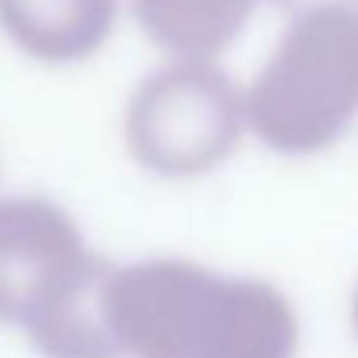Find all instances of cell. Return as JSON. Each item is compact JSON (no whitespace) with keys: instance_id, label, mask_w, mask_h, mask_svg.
Segmentation results:
<instances>
[{"instance_id":"cell-5","label":"cell","mask_w":358,"mask_h":358,"mask_svg":"<svg viewBox=\"0 0 358 358\" xmlns=\"http://www.w3.org/2000/svg\"><path fill=\"white\" fill-rule=\"evenodd\" d=\"M120 0H0L4 36L39 64H78L106 46Z\"/></svg>"},{"instance_id":"cell-4","label":"cell","mask_w":358,"mask_h":358,"mask_svg":"<svg viewBox=\"0 0 358 358\" xmlns=\"http://www.w3.org/2000/svg\"><path fill=\"white\" fill-rule=\"evenodd\" d=\"M246 95L211 64L176 60L148 74L127 106L134 162L165 179L218 169L243 141Z\"/></svg>"},{"instance_id":"cell-2","label":"cell","mask_w":358,"mask_h":358,"mask_svg":"<svg viewBox=\"0 0 358 358\" xmlns=\"http://www.w3.org/2000/svg\"><path fill=\"white\" fill-rule=\"evenodd\" d=\"M113 264L46 197L0 201V323L43 358H120L106 320Z\"/></svg>"},{"instance_id":"cell-1","label":"cell","mask_w":358,"mask_h":358,"mask_svg":"<svg viewBox=\"0 0 358 358\" xmlns=\"http://www.w3.org/2000/svg\"><path fill=\"white\" fill-rule=\"evenodd\" d=\"M106 320L134 358H295L299 316L285 292L225 278L194 260L155 257L116 267Z\"/></svg>"},{"instance_id":"cell-8","label":"cell","mask_w":358,"mask_h":358,"mask_svg":"<svg viewBox=\"0 0 358 358\" xmlns=\"http://www.w3.org/2000/svg\"><path fill=\"white\" fill-rule=\"evenodd\" d=\"M351 320H355V330H358V288H355V299H351Z\"/></svg>"},{"instance_id":"cell-7","label":"cell","mask_w":358,"mask_h":358,"mask_svg":"<svg viewBox=\"0 0 358 358\" xmlns=\"http://www.w3.org/2000/svg\"><path fill=\"white\" fill-rule=\"evenodd\" d=\"M271 4H278L292 18H302L313 11H358V0H271Z\"/></svg>"},{"instance_id":"cell-3","label":"cell","mask_w":358,"mask_h":358,"mask_svg":"<svg viewBox=\"0 0 358 358\" xmlns=\"http://www.w3.org/2000/svg\"><path fill=\"white\" fill-rule=\"evenodd\" d=\"M358 116V11L292 18L246 92L253 134L278 155H316Z\"/></svg>"},{"instance_id":"cell-6","label":"cell","mask_w":358,"mask_h":358,"mask_svg":"<svg viewBox=\"0 0 358 358\" xmlns=\"http://www.w3.org/2000/svg\"><path fill=\"white\" fill-rule=\"evenodd\" d=\"M144 36L172 53L176 60L208 64L229 50L246 22L253 18L257 0H130Z\"/></svg>"}]
</instances>
